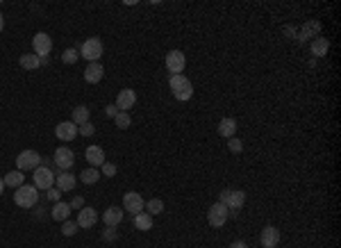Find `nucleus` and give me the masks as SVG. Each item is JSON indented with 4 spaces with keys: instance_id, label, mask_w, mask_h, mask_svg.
Returning a JSON list of instances; mask_svg holds the SVG:
<instances>
[{
    "instance_id": "obj_13",
    "label": "nucleus",
    "mask_w": 341,
    "mask_h": 248,
    "mask_svg": "<svg viewBox=\"0 0 341 248\" xmlns=\"http://www.w3.org/2000/svg\"><path fill=\"white\" fill-rule=\"evenodd\" d=\"M55 135L59 141H73L78 137V125L73 121H62V123L55 128Z\"/></svg>"
},
{
    "instance_id": "obj_18",
    "label": "nucleus",
    "mask_w": 341,
    "mask_h": 248,
    "mask_svg": "<svg viewBox=\"0 0 341 248\" xmlns=\"http://www.w3.org/2000/svg\"><path fill=\"white\" fill-rule=\"evenodd\" d=\"M98 223V212L93 207H82L78 212V226L80 228H93Z\"/></svg>"
},
{
    "instance_id": "obj_41",
    "label": "nucleus",
    "mask_w": 341,
    "mask_h": 248,
    "mask_svg": "<svg viewBox=\"0 0 341 248\" xmlns=\"http://www.w3.org/2000/svg\"><path fill=\"white\" fill-rule=\"evenodd\" d=\"M230 248H248V244H246V242H241V239H237V242H232V244H230Z\"/></svg>"
},
{
    "instance_id": "obj_1",
    "label": "nucleus",
    "mask_w": 341,
    "mask_h": 248,
    "mask_svg": "<svg viewBox=\"0 0 341 248\" xmlns=\"http://www.w3.org/2000/svg\"><path fill=\"white\" fill-rule=\"evenodd\" d=\"M219 203H223L228 207L230 216H237L241 207L246 205V191H241V189H223L219 194Z\"/></svg>"
},
{
    "instance_id": "obj_22",
    "label": "nucleus",
    "mask_w": 341,
    "mask_h": 248,
    "mask_svg": "<svg viewBox=\"0 0 341 248\" xmlns=\"http://www.w3.org/2000/svg\"><path fill=\"white\" fill-rule=\"evenodd\" d=\"M309 50H312V55L314 57H325L328 55V50H330V41L325 37H316L314 41L309 43Z\"/></svg>"
},
{
    "instance_id": "obj_33",
    "label": "nucleus",
    "mask_w": 341,
    "mask_h": 248,
    "mask_svg": "<svg viewBox=\"0 0 341 248\" xmlns=\"http://www.w3.org/2000/svg\"><path fill=\"white\" fill-rule=\"evenodd\" d=\"M228 148H230V153H232V155H239V153L244 151V141L237 139V135L230 137V139H228Z\"/></svg>"
},
{
    "instance_id": "obj_21",
    "label": "nucleus",
    "mask_w": 341,
    "mask_h": 248,
    "mask_svg": "<svg viewBox=\"0 0 341 248\" xmlns=\"http://www.w3.org/2000/svg\"><path fill=\"white\" fill-rule=\"evenodd\" d=\"M219 135L223 137V139H230V137L237 135V119H232V116H225V119L219 121Z\"/></svg>"
},
{
    "instance_id": "obj_31",
    "label": "nucleus",
    "mask_w": 341,
    "mask_h": 248,
    "mask_svg": "<svg viewBox=\"0 0 341 248\" xmlns=\"http://www.w3.org/2000/svg\"><path fill=\"white\" fill-rule=\"evenodd\" d=\"M114 123H116V128L128 130L130 125H132V119H130V112H118V114H116V119H114Z\"/></svg>"
},
{
    "instance_id": "obj_42",
    "label": "nucleus",
    "mask_w": 341,
    "mask_h": 248,
    "mask_svg": "<svg viewBox=\"0 0 341 248\" xmlns=\"http://www.w3.org/2000/svg\"><path fill=\"white\" fill-rule=\"evenodd\" d=\"M5 30V18H2V11H0V32Z\"/></svg>"
},
{
    "instance_id": "obj_3",
    "label": "nucleus",
    "mask_w": 341,
    "mask_h": 248,
    "mask_svg": "<svg viewBox=\"0 0 341 248\" xmlns=\"http://www.w3.org/2000/svg\"><path fill=\"white\" fill-rule=\"evenodd\" d=\"M16 194H14V203H16L18 207H23V210H30V207L37 205L39 200V189L34 187V184H21L18 189H14Z\"/></svg>"
},
{
    "instance_id": "obj_8",
    "label": "nucleus",
    "mask_w": 341,
    "mask_h": 248,
    "mask_svg": "<svg viewBox=\"0 0 341 248\" xmlns=\"http://www.w3.org/2000/svg\"><path fill=\"white\" fill-rule=\"evenodd\" d=\"M187 66V57L182 50H170L166 53V69L170 71V76H182V71Z\"/></svg>"
},
{
    "instance_id": "obj_25",
    "label": "nucleus",
    "mask_w": 341,
    "mask_h": 248,
    "mask_svg": "<svg viewBox=\"0 0 341 248\" xmlns=\"http://www.w3.org/2000/svg\"><path fill=\"white\" fill-rule=\"evenodd\" d=\"M23 180H25V175H23V171H9L5 175V178H2V182H5V187H11V189H18L23 184Z\"/></svg>"
},
{
    "instance_id": "obj_23",
    "label": "nucleus",
    "mask_w": 341,
    "mask_h": 248,
    "mask_svg": "<svg viewBox=\"0 0 341 248\" xmlns=\"http://www.w3.org/2000/svg\"><path fill=\"white\" fill-rule=\"evenodd\" d=\"M50 216H53L55 221H62V223H64L66 219L71 216V205H69V203H62V200H59V203H55L53 210H50Z\"/></svg>"
},
{
    "instance_id": "obj_10",
    "label": "nucleus",
    "mask_w": 341,
    "mask_h": 248,
    "mask_svg": "<svg viewBox=\"0 0 341 248\" xmlns=\"http://www.w3.org/2000/svg\"><path fill=\"white\" fill-rule=\"evenodd\" d=\"M32 178H34V187L37 189H46V191H48L55 184V173H53V168H48V166H37Z\"/></svg>"
},
{
    "instance_id": "obj_14",
    "label": "nucleus",
    "mask_w": 341,
    "mask_h": 248,
    "mask_svg": "<svg viewBox=\"0 0 341 248\" xmlns=\"http://www.w3.org/2000/svg\"><path fill=\"white\" fill-rule=\"evenodd\" d=\"M259 242L264 248H275L277 244H280V230H277L275 226H266L259 235Z\"/></svg>"
},
{
    "instance_id": "obj_9",
    "label": "nucleus",
    "mask_w": 341,
    "mask_h": 248,
    "mask_svg": "<svg viewBox=\"0 0 341 248\" xmlns=\"http://www.w3.org/2000/svg\"><path fill=\"white\" fill-rule=\"evenodd\" d=\"M32 48L37 57H50V50H53V39L46 32H37L32 39Z\"/></svg>"
},
{
    "instance_id": "obj_4",
    "label": "nucleus",
    "mask_w": 341,
    "mask_h": 248,
    "mask_svg": "<svg viewBox=\"0 0 341 248\" xmlns=\"http://www.w3.org/2000/svg\"><path fill=\"white\" fill-rule=\"evenodd\" d=\"M102 53H105V48H102V41H100V39H96V37L86 39V41L80 46V57H85L89 64H91V62H98V60H100Z\"/></svg>"
},
{
    "instance_id": "obj_29",
    "label": "nucleus",
    "mask_w": 341,
    "mask_h": 248,
    "mask_svg": "<svg viewBox=\"0 0 341 248\" xmlns=\"http://www.w3.org/2000/svg\"><path fill=\"white\" fill-rule=\"evenodd\" d=\"M146 212H148L150 216H155V214H162L164 212V200L162 198H150L148 203H146V207H144Z\"/></svg>"
},
{
    "instance_id": "obj_2",
    "label": "nucleus",
    "mask_w": 341,
    "mask_h": 248,
    "mask_svg": "<svg viewBox=\"0 0 341 248\" xmlns=\"http://www.w3.org/2000/svg\"><path fill=\"white\" fill-rule=\"evenodd\" d=\"M169 86H170L173 98L180 100V103H187L189 98L193 96V84L189 82V78H184V73H182V76H170L169 78Z\"/></svg>"
},
{
    "instance_id": "obj_15",
    "label": "nucleus",
    "mask_w": 341,
    "mask_h": 248,
    "mask_svg": "<svg viewBox=\"0 0 341 248\" xmlns=\"http://www.w3.org/2000/svg\"><path fill=\"white\" fill-rule=\"evenodd\" d=\"M75 182H78V180H75V175H73V173H69V171H59L57 175H55V187H57L62 194H64V191H73Z\"/></svg>"
},
{
    "instance_id": "obj_7",
    "label": "nucleus",
    "mask_w": 341,
    "mask_h": 248,
    "mask_svg": "<svg viewBox=\"0 0 341 248\" xmlns=\"http://www.w3.org/2000/svg\"><path fill=\"white\" fill-rule=\"evenodd\" d=\"M228 219H230V212H228V207H225L223 203H214V205L209 207L207 221H209V226L212 228H223Z\"/></svg>"
},
{
    "instance_id": "obj_11",
    "label": "nucleus",
    "mask_w": 341,
    "mask_h": 248,
    "mask_svg": "<svg viewBox=\"0 0 341 248\" xmlns=\"http://www.w3.org/2000/svg\"><path fill=\"white\" fill-rule=\"evenodd\" d=\"M53 160H55V166H57L59 171H69V168L75 164L73 151H71V148H66V146H59L57 151H55Z\"/></svg>"
},
{
    "instance_id": "obj_36",
    "label": "nucleus",
    "mask_w": 341,
    "mask_h": 248,
    "mask_svg": "<svg viewBox=\"0 0 341 248\" xmlns=\"http://www.w3.org/2000/svg\"><path fill=\"white\" fill-rule=\"evenodd\" d=\"M46 198H48L50 203H59V198H62V191H59L57 187H50L48 191H46Z\"/></svg>"
},
{
    "instance_id": "obj_12",
    "label": "nucleus",
    "mask_w": 341,
    "mask_h": 248,
    "mask_svg": "<svg viewBox=\"0 0 341 248\" xmlns=\"http://www.w3.org/2000/svg\"><path fill=\"white\" fill-rule=\"evenodd\" d=\"M114 105L118 107V112H130V109L137 105V93H134V89H121Z\"/></svg>"
},
{
    "instance_id": "obj_40",
    "label": "nucleus",
    "mask_w": 341,
    "mask_h": 248,
    "mask_svg": "<svg viewBox=\"0 0 341 248\" xmlns=\"http://www.w3.org/2000/svg\"><path fill=\"white\" fill-rule=\"evenodd\" d=\"M284 34H287V37H296V34H298V32H296V27H293V25H284Z\"/></svg>"
},
{
    "instance_id": "obj_27",
    "label": "nucleus",
    "mask_w": 341,
    "mask_h": 248,
    "mask_svg": "<svg viewBox=\"0 0 341 248\" xmlns=\"http://www.w3.org/2000/svg\"><path fill=\"white\" fill-rule=\"evenodd\" d=\"M18 64L23 66L25 71H34V69H39V57L34 53H25V55H21V60H18Z\"/></svg>"
},
{
    "instance_id": "obj_43",
    "label": "nucleus",
    "mask_w": 341,
    "mask_h": 248,
    "mask_svg": "<svg viewBox=\"0 0 341 248\" xmlns=\"http://www.w3.org/2000/svg\"><path fill=\"white\" fill-rule=\"evenodd\" d=\"M2 191H5V182H2V178H0V196H2Z\"/></svg>"
},
{
    "instance_id": "obj_28",
    "label": "nucleus",
    "mask_w": 341,
    "mask_h": 248,
    "mask_svg": "<svg viewBox=\"0 0 341 248\" xmlns=\"http://www.w3.org/2000/svg\"><path fill=\"white\" fill-rule=\"evenodd\" d=\"M80 180H82L85 184H96L98 180H100V173H98V168H93V166H91V168H85V171L80 173Z\"/></svg>"
},
{
    "instance_id": "obj_19",
    "label": "nucleus",
    "mask_w": 341,
    "mask_h": 248,
    "mask_svg": "<svg viewBox=\"0 0 341 248\" xmlns=\"http://www.w3.org/2000/svg\"><path fill=\"white\" fill-rule=\"evenodd\" d=\"M85 155H86V162H89L93 168L105 164V151H102L100 146H89L85 151Z\"/></svg>"
},
{
    "instance_id": "obj_30",
    "label": "nucleus",
    "mask_w": 341,
    "mask_h": 248,
    "mask_svg": "<svg viewBox=\"0 0 341 248\" xmlns=\"http://www.w3.org/2000/svg\"><path fill=\"white\" fill-rule=\"evenodd\" d=\"M78 60H80V50H78V48H66L64 53H62V62H64V64H69V66H73Z\"/></svg>"
},
{
    "instance_id": "obj_16",
    "label": "nucleus",
    "mask_w": 341,
    "mask_h": 248,
    "mask_svg": "<svg viewBox=\"0 0 341 248\" xmlns=\"http://www.w3.org/2000/svg\"><path fill=\"white\" fill-rule=\"evenodd\" d=\"M123 216H125L123 207L112 205V207H107V210L102 212V221H105V226H107V228H116L118 223L123 221Z\"/></svg>"
},
{
    "instance_id": "obj_26",
    "label": "nucleus",
    "mask_w": 341,
    "mask_h": 248,
    "mask_svg": "<svg viewBox=\"0 0 341 248\" xmlns=\"http://www.w3.org/2000/svg\"><path fill=\"white\" fill-rule=\"evenodd\" d=\"M134 228L137 230H150L153 228V216L148 214V212H141V214H137L134 216Z\"/></svg>"
},
{
    "instance_id": "obj_34",
    "label": "nucleus",
    "mask_w": 341,
    "mask_h": 248,
    "mask_svg": "<svg viewBox=\"0 0 341 248\" xmlns=\"http://www.w3.org/2000/svg\"><path fill=\"white\" fill-rule=\"evenodd\" d=\"M100 168H102V175H107V178H114V175L118 173V166L116 164H112V162H105Z\"/></svg>"
},
{
    "instance_id": "obj_39",
    "label": "nucleus",
    "mask_w": 341,
    "mask_h": 248,
    "mask_svg": "<svg viewBox=\"0 0 341 248\" xmlns=\"http://www.w3.org/2000/svg\"><path fill=\"white\" fill-rule=\"evenodd\" d=\"M105 114H107V116H109V119H116V114H118V107H116V105H107V107H105Z\"/></svg>"
},
{
    "instance_id": "obj_35",
    "label": "nucleus",
    "mask_w": 341,
    "mask_h": 248,
    "mask_svg": "<svg viewBox=\"0 0 341 248\" xmlns=\"http://www.w3.org/2000/svg\"><path fill=\"white\" fill-rule=\"evenodd\" d=\"M93 132H96V125L91 123H85V125H80V128H78V135H82V137H91L93 135Z\"/></svg>"
},
{
    "instance_id": "obj_17",
    "label": "nucleus",
    "mask_w": 341,
    "mask_h": 248,
    "mask_svg": "<svg viewBox=\"0 0 341 248\" xmlns=\"http://www.w3.org/2000/svg\"><path fill=\"white\" fill-rule=\"evenodd\" d=\"M102 78H105V69H102L100 62H91L85 69V80L89 82V84H98Z\"/></svg>"
},
{
    "instance_id": "obj_32",
    "label": "nucleus",
    "mask_w": 341,
    "mask_h": 248,
    "mask_svg": "<svg viewBox=\"0 0 341 248\" xmlns=\"http://www.w3.org/2000/svg\"><path fill=\"white\" fill-rule=\"evenodd\" d=\"M78 221H71V219H66L64 223H62V235H64V237H73L75 232H78Z\"/></svg>"
},
{
    "instance_id": "obj_5",
    "label": "nucleus",
    "mask_w": 341,
    "mask_h": 248,
    "mask_svg": "<svg viewBox=\"0 0 341 248\" xmlns=\"http://www.w3.org/2000/svg\"><path fill=\"white\" fill-rule=\"evenodd\" d=\"M37 166H41V155L37 151H23L16 157V168L18 171H34Z\"/></svg>"
},
{
    "instance_id": "obj_37",
    "label": "nucleus",
    "mask_w": 341,
    "mask_h": 248,
    "mask_svg": "<svg viewBox=\"0 0 341 248\" xmlns=\"http://www.w3.org/2000/svg\"><path fill=\"white\" fill-rule=\"evenodd\" d=\"M118 237V232L114 230V228H107L105 232H102V242H116Z\"/></svg>"
},
{
    "instance_id": "obj_20",
    "label": "nucleus",
    "mask_w": 341,
    "mask_h": 248,
    "mask_svg": "<svg viewBox=\"0 0 341 248\" xmlns=\"http://www.w3.org/2000/svg\"><path fill=\"white\" fill-rule=\"evenodd\" d=\"M319 32H321V23H319V21H309V23H305L303 30H300L298 34H296V39H298V41L303 43V41H307L309 37H314V39H316V37H319Z\"/></svg>"
},
{
    "instance_id": "obj_24",
    "label": "nucleus",
    "mask_w": 341,
    "mask_h": 248,
    "mask_svg": "<svg viewBox=\"0 0 341 248\" xmlns=\"http://www.w3.org/2000/svg\"><path fill=\"white\" fill-rule=\"evenodd\" d=\"M89 107H86V105H78V107L73 109V116H71V121H73L75 125H78V128H80V125H85V123H89Z\"/></svg>"
},
{
    "instance_id": "obj_6",
    "label": "nucleus",
    "mask_w": 341,
    "mask_h": 248,
    "mask_svg": "<svg viewBox=\"0 0 341 248\" xmlns=\"http://www.w3.org/2000/svg\"><path fill=\"white\" fill-rule=\"evenodd\" d=\"M144 207H146V200L141 198V194H137V191H128V194L123 196V212L137 216L144 212Z\"/></svg>"
},
{
    "instance_id": "obj_38",
    "label": "nucleus",
    "mask_w": 341,
    "mask_h": 248,
    "mask_svg": "<svg viewBox=\"0 0 341 248\" xmlns=\"http://www.w3.org/2000/svg\"><path fill=\"white\" fill-rule=\"evenodd\" d=\"M69 205H71V210H82V207H85V198H82V196H75Z\"/></svg>"
}]
</instances>
